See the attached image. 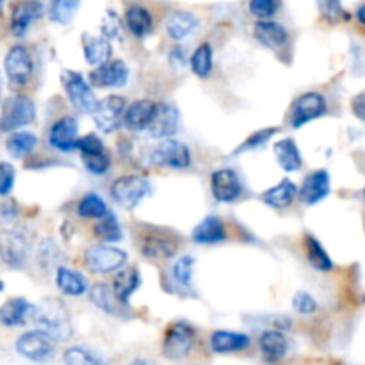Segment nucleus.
<instances>
[{
  "instance_id": "obj_51",
  "label": "nucleus",
  "mask_w": 365,
  "mask_h": 365,
  "mask_svg": "<svg viewBox=\"0 0 365 365\" xmlns=\"http://www.w3.org/2000/svg\"><path fill=\"white\" fill-rule=\"evenodd\" d=\"M168 58H170V63L175 66V68H185L187 66V63H190V58L187 56V51L182 47H174L170 51V54H168Z\"/></svg>"
},
{
  "instance_id": "obj_21",
  "label": "nucleus",
  "mask_w": 365,
  "mask_h": 365,
  "mask_svg": "<svg viewBox=\"0 0 365 365\" xmlns=\"http://www.w3.org/2000/svg\"><path fill=\"white\" fill-rule=\"evenodd\" d=\"M252 34H255V38L263 47L270 48V51H282L289 43V31L282 24L272 22V20H259V22H256Z\"/></svg>"
},
{
  "instance_id": "obj_11",
  "label": "nucleus",
  "mask_w": 365,
  "mask_h": 365,
  "mask_svg": "<svg viewBox=\"0 0 365 365\" xmlns=\"http://www.w3.org/2000/svg\"><path fill=\"white\" fill-rule=\"evenodd\" d=\"M4 68L9 83L15 84V86H26V84L29 83L34 70L31 52L27 51L24 45H15V47H11L9 48L8 56H6Z\"/></svg>"
},
{
  "instance_id": "obj_39",
  "label": "nucleus",
  "mask_w": 365,
  "mask_h": 365,
  "mask_svg": "<svg viewBox=\"0 0 365 365\" xmlns=\"http://www.w3.org/2000/svg\"><path fill=\"white\" fill-rule=\"evenodd\" d=\"M65 365H108L97 353H93L88 347L72 346L63 353Z\"/></svg>"
},
{
  "instance_id": "obj_54",
  "label": "nucleus",
  "mask_w": 365,
  "mask_h": 365,
  "mask_svg": "<svg viewBox=\"0 0 365 365\" xmlns=\"http://www.w3.org/2000/svg\"><path fill=\"white\" fill-rule=\"evenodd\" d=\"M356 20L361 24V26H365V4L358 8V11H356Z\"/></svg>"
},
{
  "instance_id": "obj_1",
  "label": "nucleus",
  "mask_w": 365,
  "mask_h": 365,
  "mask_svg": "<svg viewBox=\"0 0 365 365\" xmlns=\"http://www.w3.org/2000/svg\"><path fill=\"white\" fill-rule=\"evenodd\" d=\"M33 319L40 329L51 335L56 342L68 340L72 335V324L65 303L54 297L43 299L40 304H34Z\"/></svg>"
},
{
  "instance_id": "obj_25",
  "label": "nucleus",
  "mask_w": 365,
  "mask_h": 365,
  "mask_svg": "<svg viewBox=\"0 0 365 365\" xmlns=\"http://www.w3.org/2000/svg\"><path fill=\"white\" fill-rule=\"evenodd\" d=\"M34 304L24 297H13L0 307V322L9 328L26 324L27 319L33 317Z\"/></svg>"
},
{
  "instance_id": "obj_44",
  "label": "nucleus",
  "mask_w": 365,
  "mask_h": 365,
  "mask_svg": "<svg viewBox=\"0 0 365 365\" xmlns=\"http://www.w3.org/2000/svg\"><path fill=\"white\" fill-rule=\"evenodd\" d=\"M276 133H278V129H276V128L259 129V131L252 133V135L249 136L247 140H244V143H242V145H238L237 150H235L233 154H240V153H245V150L258 149V147H262L263 143L269 142V140L272 138V136L276 135Z\"/></svg>"
},
{
  "instance_id": "obj_19",
  "label": "nucleus",
  "mask_w": 365,
  "mask_h": 365,
  "mask_svg": "<svg viewBox=\"0 0 365 365\" xmlns=\"http://www.w3.org/2000/svg\"><path fill=\"white\" fill-rule=\"evenodd\" d=\"M90 301L97 308L104 310L106 314L115 315V317H125L129 314L128 303H122L115 294L113 287L108 283H97L90 289Z\"/></svg>"
},
{
  "instance_id": "obj_36",
  "label": "nucleus",
  "mask_w": 365,
  "mask_h": 365,
  "mask_svg": "<svg viewBox=\"0 0 365 365\" xmlns=\"http://www.w3.org/2000/svg\"><path fill=\"white\" fill-rule=\"evenodd\" d=\"M81 0H51L48 4V19L59 26H66L72 22L79 9Z\"/></svg>"
},
{
  "instance_id": "obj_35",
  "label": "nucleus",
  "mask_w": 365,
  "mask_h": 365,
  "mask_svg": "<svg viewBox=\"0 0 365 365\" xmlns=\"http://www.w3.org/2000/svg\"><path fill=\"white\" fill-rule=\"evenodd\" d=\"M36 145L38 136L31 131H13V135L6 142V149L15 158H22L26 154L33 153Z\"/></svg>"
},
{
  "instance_id": "obj_48",
  "label": "nucleus",
  "mask_w": 365,
  "mask_h": 365,
  "mask_svg": "<svg viewBox=\"0 0 365 365\" xmlns=\"http://www.w3.org/2000/svg\"><path fill=\"white\" fill-rule=\"evenodd\" d=\"M77 149H79L81 156H83V154H91L97 153V150H103L106 149V147H104L103 140H101L99 136L90 133V135H84L77 140Z\"/></svg>"
},
{
  "instance_id": "obj_6",
  "label": "nucleus",
  "mask_w": 365,
  "mask_h": 365,
  "mask_svg": "<svg viewBox=\"0 0 365 365\" xmlns=\"http://www.w3.org/2000/svg\"><path fill=\"white\" fill-rule=\"evenodd\" d=\"M31 255V240L24 231L6 230L0 233V258L6 265L20 269Z\"/></svg>"
},
{
  "instance_id": "obj_12",
  "label": "nucleus",
  "mask_w": 365,
  "mask_h": 365,
  "mask_svg": "<svg viewBox=\"0 0 365 365\" xmlns=\"http://www.w3.org/2000/svg\"><path fill=\"white\" fill-rule=\"evenodd\" d=\"M326 110H328V104H326V99L321 93H317V91L303 93L296 101V104H294L292 113H290V125L296 129L303 128L308 122L322 117L326 113Z\"/></svg>"
},
{
  "instance_id": "obj_34",
  "label": "nucleus",
  "mask_w": 365,
  "mask_h": 365,
  "mask_svg": "<svg viewBox=\"0 0 365 365\" xmlns=\"http://www.w3.org/2000/svg\"><path fill=\"white\" fill-rule=\"evenodd\" d=\"M304 245H307L308 262L312 263V267H314L315 270H321V272H329V270H333L331 258H329L328 251L322 247V244L317 238L308 235L307 240H304Z\"/></svg>"
},
{
  "instance_id": "obj_47",
  "label": "nucleus",
  "mask_w": 365,
  "mask_h": 365,
  "mask_svg": "<svg viewBox=\"0 0 365 365\" xmlns=\"http://www.w3.org/2000/svg\"><path fill=\"white\" fill-rule=\"evenodd\" d=\"M294 310L301 315H312L315 310H317V303H315L314 297L308 292H297L294 296Z\"/></svg>"
},
{
  "instance_id": "obj_17",
  "label": "nucleus",
  "mask_w": 365,
  "mask_h": 365,
  "mask_svg": "<svg viewBox=\"0 0 365 365\" xmlns=\"http://www.w3.org/2000/svg\"><path fill=\"white\" fill-rule=\"evenodd\" d=\"M329 190H331V182H329L328 170L319 168L307 175L299 190V199L304 205H317L322 199L328 197Z\"/></svg>"
},
{
  "instance_id": "obj_45",
  "label": "nucleus",
  "mask_w": 365,
  "mask_h": 365,
  "mask_svg": "<svg viewBox=\"0 0 365 365\" xmlns=\"http://www.w3.org/2000/svg\"><path fill=\"white\" fill-rule=\"evenodd\" d=\"M279 8V0H249V11L259 20H270Z\"/></svg>"
},
{
  "instance_id": "obj_37",
  "label": "nucleus",
  "mask_w": 365,
  "mask_h": 365,
  "mask_svg": "<svg viewBox=\"0 0 365 365\" xmlns=\"http://www.w3.org/2000/svg\"><path fill=\"white\" fill-rule=\"evenodd\" d=\"M192 72L197 77H208L213 70V48L210 43H201L190 56Z\"/></svg>"
},
{
  "instance_id": "obj_24",
  "label": "nucleus",
  "mask_w": 365,
  "mask_h": 365,
  "mask_svg": "<svg viewBox=\"0 0 365 365\" xmlns=\"http://www.w3.org/2000/svg\"><path fill=\"white\" fill-rule=\"evenodd\" d=\"M226 226H224L222 220L215 215L202 219L201 222L194 227V231H192V240H194L195 244L202 245L220 244V242L226 240Z\"/></svg>"
},
{
  "instance_id": "obj_22",
  "label": "nucleus",
  "mask_w": 365,
  "mask_h": 365,
  "mask_svg": "<svg viewBox=\"0 0 365 365\" xmlns=\"http://www.w3.org/2000/svg\"><path fill=\"white\" fill-rule=\"evenodd\" d=\"M199 27V19L190 11H182V9H178V11H172L170 15L165 20V29H167L168 36L175 41L187 40L188 36L197 31Z\"/></svg>"
},
{
  "instance_id": "obj_46",
  "label": "nucleus",
  "mask_w": 365,
  "mask_h": 365,
  "mask_svg": "<svg viewBox=\"0 0 365 365\" xmlns=\"http://www.w3.org/2000/svg\"><path fill=\"white\" fill-rule=\"evenodd\" d=\"M15 167L8 161H0V195L11 194L13 187H15Z\"/></svg>"
},
{
  "instance_id": "obj_57",
  "label": "nucleus",
  "mask_w": 365,
  "mask_h": 365,
  "mask_svg": "<svg viewBox=\"0 0 365 365\" xmlns=\"http://www.w3.org/2000/svg\"><path fill=\"white\" fill-rule=\"evenodd\" d=\"M4 290V283H2V279H0V292Z\"/></svg>"
},
{
  "instance_id": "obj_30",
  "label": "nucleus",
  "mask_w": 365,
  "mask_h": 365,
  "mask_svg": "<svg viewBox=\"0 0 365 365\" xmlns=\"http://www.w3.org/2000/svg\"><path fill=\"white\" fill-rule=\"evenodd\" d=\"M296 195H297L296 185H294L290 179H283V181H279L276 187L263 192L262 201L265 202L267 206H270V208L283 210V208H289V206L292 205Z\"/></svg>"
},
{
  "instance_id": "obj_42",
  "label": "nucleus",
  "mask_w": 365,
  "mask_h": 365,
  "mask_svg": "<svg viewBox=\"0 0 365 365\" xmlns=\"http://www.w3.org/2000/svg\"><path fill=\"white\" fill-rule=\"evenodd\" d=\"M81 160H83L86 170L93 175H104L111 167V158L106 149L97 150V153L91 154H83Z\"/></svg>"
},
{
  "instance_id": "obj_53",
  "label": "nucleus",
  "mask_w": 365,
  "mask_h": 365,
  "mask_svg": "<svg viewBox=\"0 0 365 365\" xmlns=\"http://www.w3.org/2000/svg\"><path fill=\"white\" fill-rule=\"evenodd\" d=\"M16 215H19V210H16V206L13 205V202H8V205L0 206V219L13 220Z\"/></svg>"
},
{
  "instance_id": "obj_3",
  "label": "nucleus",
  "mask_w": 365,
  "mask_h": 365,
  "mask_svg": "<svg viewBox=\"0 0 365 365\" xmlns=\"http://www.w3.org/2000/svg\"><path fill=\"white\" fill-rule=\"evenodd\" d=\"M61 84L65 88L66 96H68L70 103L81 113L91 115L97 108V97L91 90L90 83L84 79L83 73L73 72V70H63L61 72Z\"/></svg>"
},
{
  "instance_id": "obj_40",
  "label": "nucleus",
  "mask_w": 365,
  "mask_h": 365,
  "mask_svg": "<svg viewBox=\"0 0 365 365\" xmlns=\"http://www.w3.org/2000/svg\"><path fill=\"white\" fill-rule=\"evenodd\" d=\"M77 213L84 219H101L108 213V206L101 195L88 194L77 205Z\"/></svg>"
},
{
  "instance_id": "obj_26",
  "label": "nucleus",
  "mask_w": 365,
  "mask_h": 365,
  "mask_svg": "<svg viewBox=\"0 0 365 365\" xmlns=\"http://www.w3.org/2000/svg\"><path fill=\"white\" fill-rule=\"evenodd\" d=\"M249 344H251V339L247 335L237 331H226V329H217L210 336V347L219 354L244 351L247 349Z\"/></svg>"
},
{
  "instance_id": "obj_23",
  "label": "nucleus",
  "mask_w": 365,
  "mask_h": 365,
  "mask_svg": "<svg viewBox=\"0 0 365 365\" xmlns=\"http://www.w3.org/2000/svg\"><path fill=\"white\" fill-rule=\"evenodd\" d=\"M154 108H156V103L149 99L135 101V103L125 108L124 125L131 131H147L150 120H153Z\"/></svg>"
},
{
  "instance_id": "obj_27",
  "label": "nucleus",
  "mask_w": 365,
  "mask_h": 365,
  "mask_svg": "<svg viewBox=\"0 0 365 365\" xmlns=\"http://www.w3.org/2000/svg\"><path fill=\"white\" fill-rule=\"evenodd\" d=\"M56 285L65 296L79 297L88 290V279L83 272L70 267H58L56 269Z\"/></svg>"
},
{
  "instance_id": "obj_38",
  "label": "nucleus",
  "mask_w": 365,
  "mask_h": 365,
  "mask_svg": "<svg viewBox=\"0 0 365 365\" xmlns=\"http://www.w3.org/2000/svg\"><path fill=\"white\" fill-rule=\"evenodd\" d=\"M93 233H96L97 238H101V240L104 242H110V244L111 242L122 240L120 222H118L117 217L110 212L97 220L96 227H93Z\"/></svg>"
},
{
  "instance_id": "obj_10",
  "label": "nucleus",
  "mask_w": 365,
  "mask_h": 365,
  "mask_svg": "<svg viewBox=\"0 0 365 365\" xmlns=\"http://www.w3.org/2000/svg\"><path fill=\"white\" fill-rule=\"evenodd\" d=\"M125 259H128V255L113 245H93L84 255L86 267L96 274L115 272L124 265Z\"/></svg>"
},
{
  "instance_id": "obj_32",
  "label": "nucleus",
  "mask_w": 365,
  "mask_h": 365,
  "mask_svg": "<svg viewBox=\"0 0 365 365\" xmlns=\"http://www.w3.org/2000/svg\"><path fill=\"white\" fill-rule=\"evenodd\" d=\"M125 24H128V29L131 31L136 38H145L147 34L153 33L154 29L153 15H150L149 9H145L143 6H131V8L125 11Z\"/></svg>"
},
{
  "instance_id": "obj_49",
  "label": "nucleus",
  "mask_w": 365,
  "mask_h": 365,
  "mask_svg": "<svg viewBox=\"0 0 365 365\" xmlns=\"http://www.w3.org/2000/svg\"><path fill=\"white\" fill-rule=\"evenodd\" d=\"M103 33L108 40H113V38H120L122 34V26L120 20H118L117 13L108 11L106 16L103 20Z\"/></svg>"
},
{
  "instance_id": "obj_56",
  "label": "nucleus",
  "mask_w": 365,
  "mask_h": 365,
  "mask_svg": "<svg viewBox=\"0 0 365 365\" xmlns=\"http://www.w3.org/2000/svg\"><path fill=\"white\" fill-rule=\"evenodd\" d=\"M2 91H4V81H2V73H0V101H2Z\"/></svg>"
},
{
  "instance_id": "obj_14",
  "label": "nucleus",
  "mask_w": 365,
  "mask_h": 365,
  "mask_svg": "<svg viewBox=\"0 0 365 365\" xmlns=\"http://www.w3.org/2000/svg\"><path fill=\"white\" fill-rule=\"evenodd\" d=\"M212 194L219 202H235L240 199L244 187L240 175L233 168H219L212 174Z\"/></svg>"
},
{
  "instance_id": "obj_59",
  "label": "nucleus",
  "mask_w": 365,
  "mask_h": 365,
  "mask_svg": "<svg viewBox=\"0 0 365 365\" xmlns=\"http://www.w3.org/2000/svg\"><path fill=\"white\" fill-rule=\"evenodd\" d=\"M364 199H365V188H364Z\"/></svg>"
},
{
  "instance_id": "obj_16",
  "label": "nucleus",
  "mask_w": 365,
  "mask_h": 365,
  "mask_svg": "<svg viewBox=\"0 0 365 365\" xmlns=\"http://www.w3.org/2000/svg\"><path fill=\"white\" fill-rule=\"evenodd\" d=\"M129 68L122 59L108 61L90 73V83L97 88H122L128 84Z\"/></svg>"
},
{
  "instance_id": "obj_28",
  "label": "nucleus",
  "mask_w": 365,
  "mask_h": 365,
  "mask_svg": "<svg viewBox=\"0 0 365 365\" xmlns=\"http://www.w3.org/2000/svg\"><path fill=\"white\" fill-rule=\"evenodd\" d=\"M83 52L88 65L99 68V66L106 65V63L110 61L111 43L106 36H91V34H84Z\"/></svg>"
},
{
  "instance_id": "obj_2",
  "label": "nucleus",
  "mask_w": 365,
  "mask_h": 365,
  "mask_svg": "<svg viewBox=\"0 0 365 365\" xmlns=\"http://www.w3.org/2000/svg\"><path fill=\"white\" fill-rule=\"evenodd\" d=\"M111 197L128 210H135L153 192L150 181L143 175H122L111 185Z\"/></svg>"
},
{
  "instance_id": "obj_4",
  "label": "nucleus",
  "mask_w": 365,
  "mask_h": 365,
  "mask_svg": "<svg viewBox=\"0 0 365 365\" xmlns=\"http://www.w3.org/2000/svg\"><path fill=\"white\" fill-rule=\"evenodd\" d=\"M34 117H36V106H34L31 97H9L4 103L2 113H0V131H19L24 125L31 124L34 120Z\"/></svg>"
},
{
  "instance_id": "obj_7",
  "label": "nucleus",
  "mask_w": 365,
  "mask_h": 365,
  "mask_svg": "<svg viewBox=\"0 0 365 365\" xmlns=\"http://www.w3.org/2000/svg\"><path fill=\"white\" fill-rule=\"evenodd\" d=\"M195 342V329L188 322H174L163 339V354L170 360H181L192 351Z\"/></svg>"
},
{
  "instance_id": "obj_41",
  "label": "nucleus",
  "mask_w": 365,
  "mask_h": 365,
  "mask_svg": "<svg viewBox=\"0 0 365 365\" xmlns=\"http://www.w3.org/2000/svg\"><path fill=\"white\" fill-rule=\"evenodd\" d=\"M194 265L195 259L190 255H182L178 262L172 267V278L175 279L179 287L182 289H190L192 278H194Z\"/></svg>"
},
{
  "instance_id": "obj_52",
  "label": "nucleus",
  "mask_w": 365,
  "mask_h": 365,
  "mask_svg": "<svg viewBox=\"0 0 365 365\" xmlns=\"http://www.w3.org/2000/svg\"><path fill=\"white\" fill-rule=\"evenodd\" d=\"M351 110H353L354 117L358 120L365 122V91H361V93L353 97V101H351Z\"/></svg>"
},
{
  "instance_id": "obj_15",
  "label": "nucleus",
  "mask_w": 365,
  "mask_h": 365,
  "mask_svg": "<svg viewBox=\"0 0 365 365\" xmlns=\"http://www.w3.org/2000/svg\"><path fill=\"white\" fill-rule=\"evenodd\" d=\"M179 129L178 108L168 103H156L153 120L149 125V135L156 140H167L174 136Z\"/></svg>"
},
{
  "instance_id": "obj_55",
  "label": "nucleus",
  "mask_w": 365,
  "mask_h": 365,
  "mask_svg": "<svg viewBox=\"0 0 365 365\" xmlns=\"http://www.w3.org/2000/svg\"><path fill=\"white\" fill-rule=\"evenodd\" d=\"M129 365H158V364H154V361H150V360H145V358H138V360L131 361Z\"/></svg>"
},
{
  "instance_id": "obj_33",
  "label": "nucleus",
  "mask_w": 365,
  "mask_h": 365,
  "mask_svg": "<svg viewBox=\"0 0 365 365\" xmlns=\"http://www.w3.org/2000/svg\"><path fill=\"white\" fill-rule=\"evenodd\" d=\"M140 282H142V278H140L138 270H136L135 267H129V269L118 270L111 287H113L118 299H120L122 303H128L129 297H131L133 294L136 292V289L140 287Z\"/></svg>"
},
{
  "instance_id": "obj_58",
  "label": "nucleus",
  "mask_w": 365,
  "mask_h": 365,
  "mask_svg": "<svg viewBox=\"0 0 365 365\" xmlns=\"http://www.w3.org/2000/svg\"><path fill=\"white\" fill-rule=\"evenodd\" d=\"M4 2H6V0H0V9L4 8Z\"/></svg>"
},
{
  "instance_id": "obj_9",
  "label": "nucleus",
  "mask_w": 365,
  "mask_h": 365,
  "mask_svg": "<svg viewBox=\"0 0 365 365\" xmlns=\"http://www.w3.org/2000/svg\"><path fill=\"white\" fill-rule=\"evenodd\" d=\"M150 163L156 167L168 168H187L192 163L190 149L178 140H161L150 153Z\"/></svg>"
},
{
  "instance_id": "obj_13",
  "label": "nucleus",
  "mask_w": 365,
  "mask_h": 365,
  "mask_svg": "<svg viewBox=\"0 0 365 365\" xmlns=\"http://www.w3.org/2000/svg\"><path fill=\"white\" fill-rule=\"evenodd\" d=\"M178 240L172 237L168 231L165 230H149L142 238V249L143 256L147 259H165L172 258L178 252Z\"/></svg>"
},
{
  "instance_id": "obj_60",
  "label": "nucleus",
  "mask_w": 365,
  "mask_h": 365,
  "mask_svg": "<svg viewBox=\"0 0 365 365\" xmlns=\"http://www.w3.org/2000/svg\"><path fill=\"white\" fill-rule=\"evenodd\" d=\"M364 303H365V294H364Z\"/></svg>"
},
{
  "instance_id": "obj_43",
  "label": "nucleus",
  "mask_w": 365,
  "mask_h": 365,
  "mask_svg": "<svg viewBox=\"0 0 365 365\" xmlns=\"http://www.w3.org/2000/svg\"><path fill=\"white\" fill-rule=\"evenodd\" d=\"M317 2L319 13L328 22L336 24L340 20H349V15L344 11L342 0H315Z\"/></svg>"
},
{
  "instance_id": "obj_18",
  "label": "nucleus",
  "mask_w": 365,
  "mask_h": 365,
  "mask_svg": "<svg viewBox=\"0 0 365 365\" xmlns=\"http://www.w3.org/2000/svg\"><path fill=\"white\" fill-rule=\"evenodd\" d=\"M77 120L73 117H63L52 124L48 131V143L61 153L77 149Z\"/></svg>"
},
{
  "instance_id": "obj_5",
  "label": "nucleus",
  "mask_w": 365,
  "mask_h": 365,
  "mask_svg": "<svg viewBox=\"0 0 365 365\" xmlns=\"http://www.w3.org/2000/svg\"><path fill=\"white\" fill-rule=\"evenodd\" d=\"M54 342L56 340L51 335H47L43 329H31V331H26L19 336L15 349L20 356L27 358V360L45 364L54 356Z\"/></svg>"
},
{
  "instance_id": "obj_20",
  "label": "nucleus",
  "mask_w": 365,
  "mask_h": 365,
  "mask_svg": "<svg viewBox=\"0 0 365 365\" xmlns=\"http://www.w3.org/2000/svg\"><path fill=\"white\" fill-rule=\"evenodd\" d=\"M43 13V4L40 0H20L11 11V31L15 36H24Z\"/></svg>"
},
{
  "instance_id": "obj_8",
  "label": "nucleus",
  "mask_w": 365,
  "mask_h": 365,
  "mask_svg": "<svg viewBox=\"0 0 365 365\" xmlns=\"http://www.w3.org/2000/svg\"><path fill=\"white\" fill-rule=\"evenodd\" d=\"M125 108H128V104H125L124 97L120 96H110L99 101L96 111L91 113L97 129L101 133H106V135L117 131L120 124H124Z\"/></svg>"
},
{
  "instance_id": "obj_31",
  "label": "nucleus",
  "mask_w": 365,
  "mask_h": 365,
  "mask_svg": "<svg viewBox=\"0 0 365 365\" xmlns=\"http://www.w3.org/2000/svg\"><path fill=\"white\" fill-rule=\"evenodd\" d=\"M274 156L285 172H297L303 165L299 147L292 138H283L274 143Z\"/></svg>"
},
{
  "instance_id": "obj_29",
  "label": "nucleus",
  "mask_w": 365,
  "mask_h": 365,
  "mask_svg": "<svg viewBox=\"0 0 365 365\" xmlns=\"http://www.w3.org/2000/svg\"><path fill=\"white\" fill-rule=\"evenodd\" d=\"M287 349H289V342L279 329H267L259 336V351L269 364L282 360L287 354Z\"/></svg>"
},
{
  "instance_id": "obj_50",
  "label": "nucleus",
  "mask_w": 365,
  "mask_h": 365,
  "mask_svg": "<svg viewBox=\"0 0 365 365\" xmlns=\"http://www.w3.org/2000/svg\"><path fill=\"white\" fill-rule=\"evenodd\" d=\"M40 262L43 263L45 267H52L58 263L59 259V249L56 247L54 242L51 240H45L40 247V255H38Z\"/></svg>"
}]
</instances>
